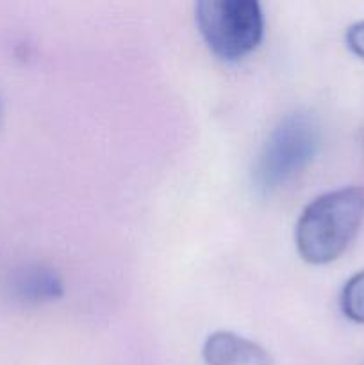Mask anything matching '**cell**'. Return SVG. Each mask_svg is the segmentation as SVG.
Instances as JSON below:
<instances>
[{"instance_id":"obj_1","label":"cell","mask_w":364,"mask_h":365,"mask_svg":"<svg viewBox=\"0 0 364 365\" xmlns=\"http://www.w3.org/2000/svg\"><path fill=\"white\" fill-rule=\"evenodd\" d=\"M364 221V187L335 189L309 203L296 223L298 255L313 266L338 260L348 250Z\"/></svg>"},{"instance_id":"obj_2","label":"cell","mask_w":364,"mask_h":365,"mask_svg":"<svg viewBox=\"0 0 364 365\" xmlns=\"http://www.w3.org/2000/svg\"><path fill=\"white\" fill-rule=\"evenodd\" d=\"M320 148V125L310 113L288 114L271 130L257 157L253 182L261 192H273L302 173Z\"/></svg>"},{"instance_id":"obj_3","label":"cell","mask_w":364,"mask_h":365,"mask_svg":"<svg viewBox=\"0 0 364 365\" xmlns=\"http://www.w3.org/2000/svg\"><path fill=\"white\" fill-rule=\"evenodd\" d=\"M195 16L211 52L223 61L248 56L263 39L264 16L256 0H202Z\"/></svg>"},{"instance_id":"obj_4","label":"cell","mask_w":364,"mask_h":365,"mask_svg":"<svg viewBox=\"0 0 364 365\" xmlns=\"http://www.w3.org/2000/svg\"><path fill=\"white\" fill-rule=\"evenodd\" d=\"M202 356L207 365H273L263 346L232 331H214L206 339Z\"/></svg>"},{"instance_id":"obj_5","label":"cell","mask_w":364,"mask_h":365,"mask_svg":"<svg viewBox=\"0 0 364 365\" xmlns=\"http://www.w3.org/2000/svg\"><path fill=\"white\" fill-rule=\"evenodd\" d=\"M11 291L25 303L54 302L63 296V282L50 267L27 266L13 274Z\"/></svg>"},{"instance_id":"obj_6","label":"cell","mask_w":364,"mask_h":365,"mask_svg":"<svg viewBox=\"0 0 364 365\" xmlns=\"http://www.w3.org/2000/svg\"><path fill=\"white\" fill-rule=\"evenodd\" d=\"M341 310L350 321L364 324V271L353 274L341 291Z\"/></svg>"},{"instance_id":"obj_7","label":"cell","mask_w":364,"mask_h":365,"mask_svg":"<svg viewBox=\"0 0 364 365\" xmlns=\"http://www.w3.org/2000/svg\"><path fill=\"white\" fill-rule=\"evenodd\" d=\"M346 45L359 59L364 61V20L350 25L346 31Z\"/></svg>"}]
</instances>
